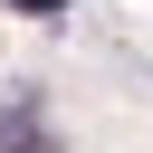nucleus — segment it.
I'll return each mask as SVG.
<instances>
[{"label":"nucleus","instance_id":"f257e3e1","mask_svg":"<svg viewBox=\"0 0 153 153\" xmlns=\"http://www.w3.org/2000/svg\"><path fill=\"white\" fill-rule=\"evenodd\" d=\"M0 153H57V134L38 115V86H10L0 96Z\"/></svg>","mask_w":153,"mask_h":153},{"label":"nucleus","instance_id":"f03ea898","mask_svg":"<svg viewBox=\"0 0 153 153\" xmlns=\"http://www.w3.org/2000/svg\"><path fill=\"white\" fill-rule=\"evenodd\" d=\"M19 19H67V0H10Z\"/></svg>","mask_w":153,"mask_h":153}]
</instances>
